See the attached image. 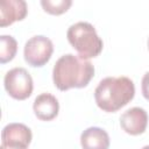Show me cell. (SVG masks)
<instances>
[{
    "instance_id": "cell-7",
    "label": "cell",
    "mask_w": 149,
    "mask_h": 149,
    "mask_svg": "<svg viewBox=\"0 0 149 149\" xmlns=\"http://www.w3.org/2000/svg\"><path fill=\"white\" fill-rule=\"evenodd\" d=\"M33 134L28 126L19 122L8 123L1 133V144L28 147L31 142Z\"/></svg>"
},
{
    "instance_id": "cell-4",
    "label": "cell",
    "mask_w": 149,
    "mask_h": 149,
    "mask_svg": "<svg viewBox=\"0 0 149 149\" xmlns=\"http://www.w3.org/2000/svg\"><path fill=\"white\" fill-rule=\"evenodd\" d=\"M3 85L7 93L16 100L29 98L34 88L33 78L24 68H14L9 70L5 74Z\"/></svg>"
},
{
    "instance_id": "cell-10",
    "label": "cell",
    "mask_w": 149,
    "mask_h": 149,
    "mask_svg": "<svg viewBox=\"0 0 149 149\" xmlns=\"http://www.w3.org/2000/svg\"><path fill=\"white\" fill-rule=\"evenodd\" d=\"M80 144L83 149H108L109 136L100 127H88L80 135Z\"/></svg>"
},
{
    "instance_id": "cell-14",
    "label": "cell",
    "mask_w": 149,
    "mask_h": 149,
    "mask_svg": "<svg viewBox=\"0 0 149 149\" xmlns=\"http://www.w3.org/2000/svg\"><path fill=\"white\" fill-rule=\"evenodd\" d=\"M0 149H28V147H22V146H8V144H1Z\"/></svg>"
},
{
    "instance_id": "cell-9",
    "label": "cell",
    "mask_w": 149,
    "mask_h": 149,
    "mask_svg": "<svg viewBox=\"0 0 149 149\" xmlns=\"http://www.w3.org/2000/svg\"><path fill=\"white\" fill-rule=\"evenodd\" d=\"M33 109L36 118L41 121H51L58 115L59 102L55 95L50 93H41L35 98Z\"/></svg>"
},
{
    "instance_id": "cell-8",
    "label": "cell",
    "mask_w": 149,
    "mask_h": 149,
    "mask_svg": "<svg viewBox=\"0 0 149 149\" xmlns=\"http://www.w3.org/2000/svg\"><path fill=\"white\" fill-rule=\"evenodd\" d=\"M28 13L27 2L23 0H2L0 2V26L7 27L15 21H21Z\"/></svg>"
},
{
    "instance_id": "cell-3",
    "label": "cell",
    "mask_w": 149,
    "mask_h": 149,
    "mask_svg": "<svg viewBox=\"0 0 149 149\" xmlns=\"http://www.w3.org/2000/svg\"><path fill=\"white\" fill-rule=\"evenodd\" d=\"M66 37L72 48L78 52V56L84 59L94 58L102 51V40L97 34L95 28L88 22L79 21L71 24Z\"/></svg>"
},
{
    "instance_id": "cell-5",
    "label": "cell",
    "mask_w": 149,
    "mask_h": 149,
    "mask_svg": "<svg viewBox=\"0 0 149 149\" xmlns=\"http://www.w3.org/2000/svg\"><path fill=\"white\" fill-rule=\"evenodd\" d=\"M54 52V44L50 38L43 35H36L30 37L23 48L24 61L34 68H41L45 65Z\"/></svg>"
},
{
    "instance_id": "cell-15",
    "label": "cell",
    "mask_w": 149,
    "mask_h": 149,
    "mask_svg": "<svg viewBox=\"0 0 149 149\" xmlns=\"http://www.w3.org/2000/svg\"><path fill=\"white\" fill-rule=\"evenodd\" d=\"M141 149H149V146H144L143 148H141Z\"/></svg>"
},
{
    "instance_id": "cell-12",
    "label": "cell",
    "mask_w": 149,
    "mask_h": 149,
    "mask_svg": "<svg viewBox=\"0 0 149 149\" xmlns=\"http://www.w3.org/2000/svg\"><path fill=\"white\" fill-rule=\"evenodd\" d=\"M72 5L71 0H42L41 6L44 12L51 15H61L65 13Z\"/></svg>"
},
{
    "instance_id": "cell-13",
    "label": "cell",
    "mask_w": 149,
    "mask_h": 149,
    "mask_svg": "<svg viewBox=\"0 0 149 149\" xmlns=\"http://www.w3.org/2000/svg\"><path fill=\"white\" fill-rule=\"evenodd\" d=\"M141 91H142V94L143 97L149 100V71L144 73L143 78H142V81H141Z\"/></svg>"
},
{
    "instance_id": "cell-16",
    "label": "cell",
    "mask_w": 149,
    "mask_h": 149,
    "mask_svg": "<svg viewBox=\"0 0 149 149\" xmlns=\"http://www.w3.org/2000/svg\"><path fill=\"white\" fill-rule=\"evenodd\" d=\"M148 49H149V38H148Z\"/></svg>"
},
{
    "instance_id": "cell-2",
    "label": "cell",
    "mask_w": 149,
    "mask_h": 149,
    "mask_svg": "<svg viewBox=\"0 0 149 149\" xmlns=\"http://www.w3.org/2000/svg\"><path fill=\"white\" fill-rule=\"evenodd\" d=\"M135 95V85L128 77H106L94 90L97 106L104 112L112 113L125 107Z\"/></svg>"
},
{
    "instance_id": "cell-6",
    "label": "cell",
    "mask_w": 149,
    "mask_h": 149,
    "mask_svg": "<svg viewBox=\"0 0 149 149\" xmlns=\"http://www.w3.org/2000/svg\"><path fill=\"white\" fill-rule=\"evenodd\" d=\"M148 125V114L141 107H132L120 116L121 128L129 135L136 136L146 132Z\"/></svg>"
},
{
    "instance_id": "cell-11",
    "label": "cell",
    "mask_w": 149,
    "mask_h": 149,
    "mask_svg": "<svg viewBox=\"0 0 149 149\" xmlns=\"http://www.w3.org/2000/svg\"><path fill=\"white\" fill-rule=\"evenodd\" d=\"M17 51V42L10 35L0 36V63L6 64L10 62Z\"/></svg>"
},
{
    "instance_id": "cell-1",
    "label": "cell",
    "mask_w": 149,
    "mask_h": 149,
    "mask_svg": "<svg viewBox=\"0 0 149 149\" xmlns=\"http://www.w3.org/2000/svg\"><path fill=\"white\" fill-rule=\"evenodd\" d=\"M94 76V66L88 59L73 54L61 56L52 69V80L59 91L83 88Z\"/></svg>"
}]
</instances>
